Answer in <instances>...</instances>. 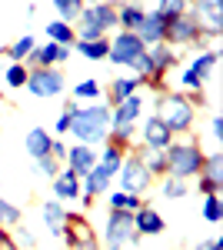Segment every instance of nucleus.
Here are the masks:
<instances>
[{"instance_id": "ea45409f", "label": "nucleus", "mask_w": 223, "mask_h": 250, "mask_svg": "<svg viewBox=\"0 0 223 250\" xmlns=\"http://www.w3.org/2000/svg\"><path fill=\"white\" fill-rule=\"evenodd\" d=\"M50 157H54L57 164L67 160V144H63V137H54V140H50Z\"/></svg>"}, {"instance_id": "393cba45", "label": "nucleus", "mask_w": 223, "mask_h": 250, "mask_svg": "<svg viewBox=\"0 0 223 250\" xmlns=\"http://www.w3.org/2000/svg\"><path fill=\"white\" fill-rule=\"evenodd\" d=\"M70 97H74L77 104H97V100L103 97V87H100V80L87 77V80H80L74 90H70Z\"/></svg>"}, {"instance_id": "6e6552de", "label": "nucleus", "mask_w": 223, "mask_h": 250, "mask_svg": "<svg viewBox=\"0 0 223 250\" xmlns=\"http://www.w3.org/2000/svg\"><path fill=\"white\" fill-rule=\"evenodd\" d=\"M77 27H93L100 34H110L117 30V3H107V0H97V3H87L77 17Z\"/></svg>"}, {"instance_id": "39448f33", "label": "nucleus", "mask_w": 223, "mask_h": 250, "mask_svg": "<svg viewBox=\"0 0 223 250\" xmlns=\"http://www.w3.org/2000/svg\"><path fill=\"white\" fill-rule=\"evenodd\" d=\"M23 90H30V94L40 97V100L63 97V90H67V74H63L60 67H30Z\"/></svg>"}, {"instance_id": "7c9ffc66", "label": "nucleus", "mask_w": 223, "mask_h": 250, "mask_svg": "<svg viewBox=\"0 0 223 250\" xmlns=\"http://www.w3.org/2000/svg\"><path fill=\"white\" fill-rule=\"evenodd\" d=\"M20 220H23L20 207H14L7 197H0V227L3 230H14V227H20Z\"/></svg>"}, {"instance_id": "c756f323", "label": "nucleus", "mask_w": 223, "mask_h": 250, "mask_svg": "<svg viewBox=\"0 0 223 250\" xmlns=\"http://www.w3.org/2000/svg\"><path fill=\"white\" fill-rule=\"evenodd\" d=\"M206 177V180H213V184H220L223 187V154L220 150H210L203 160V170H200Z\"/></svg>"}, {"instance_id": "bb28decb", "label": "nucleus", "mask_w": 223, "mask_h": 250, "mask_svg": "<svg viewBox=\"0 0 223 250\" xmlns=\"http://www.w3.org/2000/svg\"><path fill=\"white\" fill-rule=\"evenodd\" d=\"M47 37L60 43V47H74L77 40V27L74 23H63V20H54V23H47Z\"/></svg>"}, {"instance_id": "f704fd0d", "label": "nucleus", "mask_w": 223, "mask_h": 250, "mask_svg": "<svg viewBox=\"0 0 223 250\" xmlns=\"http://www.w3.org/2000/svg\"><path fill=\"white\" fill-rule=\"evenodd\" d=\"M54 7H57V14H60L57 20H63V23H77L80 10H83L80 0H54Z\"/></svg>"}, {"instance_id": "37998d69", "label": "nucleus", "mask_w": 223, "mask_h": 250, "mask_svg": "<svg viewBox=\"0 0 223 250\" xmlns=\"http://www.w3.org/2000/svg\"><path fill=\"white\" fill-rule=\"evenodd\" d=\"M14 233H17L14 240H20L23 247H34V233H30V230H23V227H14Z\"/></svg>"}, {"instance_id": "dca6fc26", "label": "nucleus", "mask_w": 223, "mask_h": 250, "mask_svg": "<svg viewBox=\"0 0 223 250\" xmlns=\"http://www.w3.org/2000/svg\"><path fill=\"white\" fill-rule=\"evenodd\" d=\"M93 164H97V150H93V147H87V144H70V147H67V160H63V167H70L80 180L93 170Z\"/></svg>"}, {"instance_id": "9d476101", "label": "nucleus", "mask_w": 223, "mask_h": 250, "mask_svg": "<svg viewBox=\"0 0 223 250\" xmlns=\"http://www.w3.org/2000/svg\"><path fill=\"white\" fill-rule=\"evenodd\" d=\"M143 50H147V47H143V40L137 37V34L117 30V37H110V54H107V60L117 63V67H130Z\"/></svg>"}, {"instance_id": "4c0bfd02", "label": "nucleus", "mask_w": 223, "mask_h": 250, "mask_svg": "<svg viewBox=\"0 0 223 250\" xmlns=\"http://www.w3.org/2000/svg\"><path fill=\"white\" fill-rule=\"evenodd\" d=\"M186 7H190L186 0H157V10H160V14H167V17H177V14H183Z\"/></svg>"}, {"instance_id": "4468645a", "label": "nucleus", "mask_w": 223, "mask_h": 250, "mask_svg": "<svg viewBox=\"0 0 223 250\" xmlns=\"http://www.w3.org/2000/svg\"><path fill=\"white\" fill-rule=\"evenodd\" d=\"M167 23H170L167 14H160V10H147V17H143V23H140L137 37L143 40V47H153V43H167Z\"/></svg>"}, {"instance_id": "c03bdc74", "label": "nucleus", "mask_w": 223, "mask_h": 250, "mask_svg": "<svg viewBox=\"0 0 223 250\" xmlns=\"http://www.w3.org/2000/svg\"><path fill=\"white\" fill-rule=\"evenodd\" d=\"M210 134L213 140H223V117H210Z\"/></svg>"}, {"instance_id": "49530a36", "label": "nucleus", "mask_w": 223, "mask_h": 250, "mask_svg": "<svg viewBox=\"0 0 223 250\" xmlns=\"http://www.w3.org/2000/svg\"><path fill=\"white\" fill-rule=\"evenodd\" d=\"M120 3H143V0H120Z\"/></svg>"}, {"instance_id": "e433bc0d", "label": "nucleus", "mask_w": 223, "mask_h": 250, "mask_svg": "<svg viewBox=\"0 0 223 250\" xmlns=\"http://www.w3.org/2000/svg\"><path fill=\"white\" fill-rule=\"evenodd\" d=\"M60 167H63V164H57L50 154H47V157H37V170H40V177H47V180H54L57 173H60Z\"/></svg>"}, {"instance_id": "2eb2a0df", "label": "nucleus", "mask_w": 223, "mask_h": 250, "mask_svg": "<svg viewBox=\"0 0 223 250\" xmlns=\"http://www.w3.org/2000/svg\"><path fill=\"white\" fill-rule=\"evenodd\" d=\"M140 117H143V97L133 94L120 100L117 107H110V127H137Z\"/></svg>"}, {"instance_id": "a211bd4d", "label": "nucleus", "mask_w": 223, "mask_h": 250, "mask_svg": "<svg viewBox=\"0 0 223 250\" xmlns=\"http://www.w3.org/2000/svg\"><path fill=\"white\" fill-rule=\"evenodd\" d=\"M163 227H167V220L153 210L150 204H143L140 210L133 213V230H137V237H157V233H163Z\"/></svg>"}, {"instance_id": "a18cd8bd", "label": "nucleus", "mask_w": 223, "mask_h": 250, "mask_svg": "<svg viewBox=\"0 0 223 250\" xmlns=\"http://www.w3.org/2000/svg\"><path fill=\"white\" fill-rule=\"evenodd\" d=\"M197 250H223V237H213V240H200Z\"/></svg>"}, {"instance_id": "2f4dec72", "label": "nucleus", "mask_w": 223, "mask_h": 250, "mask_svg": "<svg viewBox=\"0 0 223 250\" xmlns=\"http://www.w3.org/2000/svg\"><path fill=\"white\" fill-rule=\"evenodd\" d=\"M27 74H30L27 63H10V67L3 70V80H7L10 90H23V87H27Z\"/></svg>"}, {"instance_id": "8fccbe9b", "label": "nucleus", "mask_w": 223, "mask_h": 250, "mask_svg": "<svg viewBox=\"0 0 223 250\" xmlns=\"http://www.w3.org/2000/svg\"><path fill=\"white\" fill-rule=\"evenodd\" d=\"M93 250H100V247H93Z\"/></svg>"}, {"instance_id": "a19ab883", "label": "nucleus", "mask_w": 223, "mask_h": 250, "mask_svg": "<svg viewBox=\"0 0 223 250\" xmlns=\"http://www.w3.org/2000/svg\"><path fill=\"white\" fill-rule=\"evenodd\" d=\"M0 250H20V244L14 240V230H3L0 227Z\"/></svg>"}, {"instance_id": "09e8293b", "label": "nucleus", "mask_w": 223, "mask_h": 250, "mask_svg": "<svg viewBox=\"0 0 223 250\" xmlns=\"http://www.w3.org/2000/svg\"><path fill=\"white\" fill-rule=\"evenodd\" d=\"M186 3H197V0H186Z\"/></svg>"}, {"instance_id": "de8ad7c7", "label": "nucleus", "mask_w": 223, "mask_h": 250, "mask_svg": "<svg viewBox=\"0 0 223 250\" xmlns=\"http://www.w3.org/2000/svg\"><path fill=\"white\" fill-rule=\"evenodd\" d=\"M80 3H83V7H87V3H97V0H80Z\"/></svg>"}, {"instance_id": "ddd939ff", "label": "nucleus", "mask_w": 223, "mask_h": 250, "mask_svg": "<svg viewBox=\"0 0 223 250\" xmlns=\"http://www.w3.org/2000/svg\"><path fill=\"white\" fill-rule=\"evenodd\" d=\"M173 140H177L173 130H170L157 114H150L147 120H143V147H140V150H167Z\"/></svg>"}, {"instance_id": "72a5a7b5", "label": "nucleus", "mask_w": 223, "mask_h": 250, "mask_svg": "<svg viewBox=\"0 0 223 250\" xmlns=\"http://www.w3.org/2000/svg\"><path fill=\"white\" fill-rule=\"evenodd\" d=\"M160 190L167 200H180L190 193V180H177V177H163V184H160Z\"/></svg>"}, {"instance_id": "f8f14e48", "label": "nucleus", "mask_w": 223, "mask_h": 250, "mask_svg": "<svg viewBox=\"0 0 223 250\" xmlns=\"http://www.w3.org/2000/svg\"><path fill=\"white\" fill-rule=\"evenodd\" d=\"M70 57H74V47H60L54 40H47V43H37L23 63L27 67H60V63H67Z\"/></svg>"}, {"instance_id": "0eeeda50", "label": "nucleus", "mask_w": 223, "mask_h": 250, "mask_svg": "<svg viewBox=\"0 0 223 250\" xmlns=\"http://www.w3.org/2000/svg\"><path fill=\"white\" fill-rule=\"evenodd\" d=\"M120 190L127 193H143L150 190V184H153V177L147 173V167H143V160H140V147H133L130 154L123 157V167H120Z\"/></svg>"}, {"instance_id": "473e14b6", "label": "nucleus", "mask_w": 223, "mask_h": 250, "mask_svg": "<svg viewBox=\"0 0 223 250\" xmlns=\"http://www.w3.org/2000/svg\"><path fill=\"white\" fill-rule=\"evenodd\" d=\"M123 157H127V154H120L117 147L103 144V150L97 154V160H100V164H103V167H107V170H110L113 177H117V173H120V167H123Z\"/></svg>"}, {"instance_id": "5701e85b", "label": "nucleus", "mask_w": 223, "mask_h": 250, "mask_svg": "<svg viewBox=\"0 0 223 250\" xmlns=\"http://www.w3.org/2000/svg\"><path fill=\"white\" fill-rule=\"evenodd\" d=\"M143 204H147V200H143L140 193H127V190H110V197H107V207H110V210H130V213H137Z\"/></svg>"}, {"instance_id": "79ce46f5", "label": "nucleus", "mask_w": 223, "mask_h": 250, "mask_svg": "<svg viewBox=\"0 0 223 250\" xmlns=\"http://www.w3.org/2000/svg\"><path fill=\"white\" fill-rule=\"evenodd\" d=\"M186 100L193 104V110H200V107H206V94H203V90H186Z\"/></svg>"}, {"instance_id": "20e7f679", "label": "nucleus", "mask_w": 223, "mask_h": 250, "mask_svg": "<svg viewBox=\"0 0 223 250\" xmlns=\"http://www.w3.org/2000/svg\"><path fill=\"white\" fill-rule=\"evenodd\" d=\"M167 43L177 50V47H206L210 40L203 37V30H200V23L193 20V14L183 10V14L170 17V23H167ZM206 50H210V47H206Z\"/></svg>"}, {"instance_id": "f3484780", "label": "nucleus", "mask_w": 223, "mask_h": 250, "mask_svg": "<svg viewBox=\"0 0 223 250\" xmlns=\"http://www.w3.org/2000/svg\"><path fill=\"white\" fill-rule=\"evenodd\" d=\"M54 200H60L63 207L70 200H80V177L70 167H60V173L54 177Z\"/></svg>"}, {"instance_id": "aec40b11", "label": "nucleus", "mask_w": 223, "mask_h": 250, "mask_svg": "<svg viewBox=\"0 0 223 250\" xmlns=\"http://www.w3.org/2000/svg\"><path fill=\"white\" fill-rule=\"evenodd\" d=\"M147 17L143 3H117V30H127V34H137L140 23Z\"/></svg>"}, {"instance_id": "423d86ee", "label": "nucleus", "mask_w": 223, "mask_h": 250, "mask_svg": "<svg viewBox=\"0 0 223 250\" xmlns=\"http://www.w3.org/2000/svg\"><path fill=\"white\" fill-rule=\"evenodd\" d=\"M137 240L133 230V213L130 210H110L107 227H103V250H123Z\"/></svg>"}, {"instance_id": "1a4fd4ad", "label": "nucleus", "mask_w": 223, "mask_h": 250, "mask_svg": "<svg viewBox=\"0 0 223 250\" xmlns=\"http://www.w3.org/2000/svg\"><path fill=\"white\" fill-rule=\"evenodd\" d=\"M193 20L200 23V30H203V37L213 43V40L220 37L223 30V3H213V0H197V3H190L186 7Z\"/></svg>"}, {"instance_id": "c85d7f7f", "label": "nucleus", "mask_w": 223, "mask_h": 250, "mask_svg": "<svg viewBox=\"0 0 223 250\" xmlns=\"http://www.w3.org/2000/svg\"><path fill=\"white\" fill-rule=\"evenodd\" d=\"M77 107H80V104H77L74 97H67V100H63V110H60V117L54 120V134H57V137H67V134H70V127H74V114H77Z\"/></svg>"}, {"instance_id": "4be33fe9", "label": "nucleus", "mask_w": 223, "mask_h": 250, "mask_svg": "<svg viewBox=\"0 0 223 250\" xmlns=\"http://www.w3.org/2000/svg\"><path fill=\"white\" fill-rule=\"evenodd\" d=\"M74 54L93 60V63H100V60H107V54H110V37H100V40H74Z\"/></svg>"}, {"instance_id": "a878e982", "label": "nucleus", "mask_w": 223, "mask_h": 250, "mask_svg": "<svg viewBox=\"0 0 223 250\" xmlns=\"http://www.w3.org/2000/svg\"><path fill=\"white\" fill-rule=\"evenodd\" d=\"M37 47V37H30V34H23V37H17L14 43H7L3 47V54L10 57V63H23V60L30 57V50Z\"/></svg>"}, {"instance_id": "b1692460", "label": "nucleus", "mask_w": 223, "mask_h": 250, "mask_svg": "<svg viewBox=\"0 0 223 250\" xmlns=\"http://www.w3.org/2000/svg\"><path fill=\"white\" fill-rule=\"evenodd\" d=\"M50 140H54V137L47 134L43 127H34V130L27 134V144H23V147H27V154L37 160V157H47V154H50Z\"/></svg>"}, {"instance_id": "9b49d317", "label": "nucleus", "mask_w": 223, "mask_h": 250, "mask_svg": "<svg viewBox=\"0 0 223 250\" xmlns=\"http://www.w3.org/2000/svg\"><path fill=\"white\" fill-rule=\"evenodd\" d=\"M213 67H217V50H200L197 57L190 60V67L183 70L180 83H183L186 90H203L210 74H213Z\"/></svg>"}, {"instance_id": "58836bf2", "label": "nucleus", "mask_w": 223, "mask_h": 250, "mask_svg": "<svg viewBox=\"0 0 223 250\" xmlns=\"http://www.w3.org/2000/svg\"><path fill=\"white\" fill-rule=\"evenodd\" d=\"M193 180H197V190L203 193V197H213V193H223V187H220V184H213V180H206L203 173H200V177H193Z\"/></svg>"}, {"instance_id": "f03ea898", "label": "nucleus", "mask_w": 223, "mask_h": 250, "mask_svg": "<svg viewBox=\"0 0 223 250\" xmlns=\"http://www.w3.org/2000/svg\"><path fill=\"white\" fill-rule=\"evenodd\" d=\"M167 177H177V180H193L200 177L203 170V160H206V150L197 137H180L173 140L167 150Z\"/></svg>"}, {"instance_id": "412c9836", "label": "nucleus", "mask_w": 223, "mask_h": 250, "mask_svg": "<svg viewBox=\"0 0 223 250\" xmlns=\"http://www.w3.org/2000/svg\"><path fill=\"white\" fill-rule=\"evenodd\" d=\"M40 213H43V224H47V230L54 233V237H63V227H67V207H63L60 200H47Z\"/></svg>"}, {"instance_id": "6ab92c4d", "label": "nucleus", "mask_w": 223, "mask_h": 250, "mask_svg": "<svg viewBox=\"0 0 223 250\" xmlns=\"http://www.w3.org/2000/svg\"><path fill=\"white\" fill-rule=\"evenodd\" d=\"M140 87H143V80L137 77V74H130V77H117L103 90L107 94V107H117L120 100H127V97H133V94H140Z\"/></svg>"}, {"instance_id": "7ed1b4c3", "label": "nucleus", "mask_w": 223, "mask_h": 250, "mask_svg": "<svg viewBox=\"0 0 223 250\" xmlns=\"http://www.w3.org/2000/svg\"><path fill=\"white\" fill-rule=\"evenodd\" d=\"M157 117L173 130V137H190L193 124H197V110L180 90H167L157 97Z\"/></svg>"}, {"instance_id": "c9c22d12", "label": "nucleus", "mask_w": 223, "mask_h": 250, "mask_svg": "<svg viewBox=\"0 0 223 250\" xmlns=\"http://www.w3.org/2000/svg\"><path fill=\"white\" fill-rule=\"evenodd\" d=\"M203 220H206V224H220V220H223V197H220V193L203 197Z\"/></svg>"}, {"instance_id": "f257e3e1", "label": "nucleus", "mask_w": 223, "mask_h": 250, "mask_svg": "<svg viewBox=\"0 0 223 250\" xmlns=\"http://www.w3.org/2000/svg\"><path fill=\"white\" fill-rule=\"evenodd\" d=\"M70 134L77 137V144H87L97 150V144H103L107 134H110V107L103 100L97 104H80L74 114V127Z\"/></svg>"}, {"instance_id": "cd10ccee", "label": "nucleus", "mask_w": 223, "mask_h": 250, "mask_svg": "<svg viewBox=\"0 0 223 250\" xmlns=\"http://www.w3.org/2000/svg\"><path fill=\"white\" fill-rule=\"evenodd\" d=\"M140 160H143V167H147V173L157 180H163L167 177V154L163 150H140Z\"/></svg>"}]
</instances>
